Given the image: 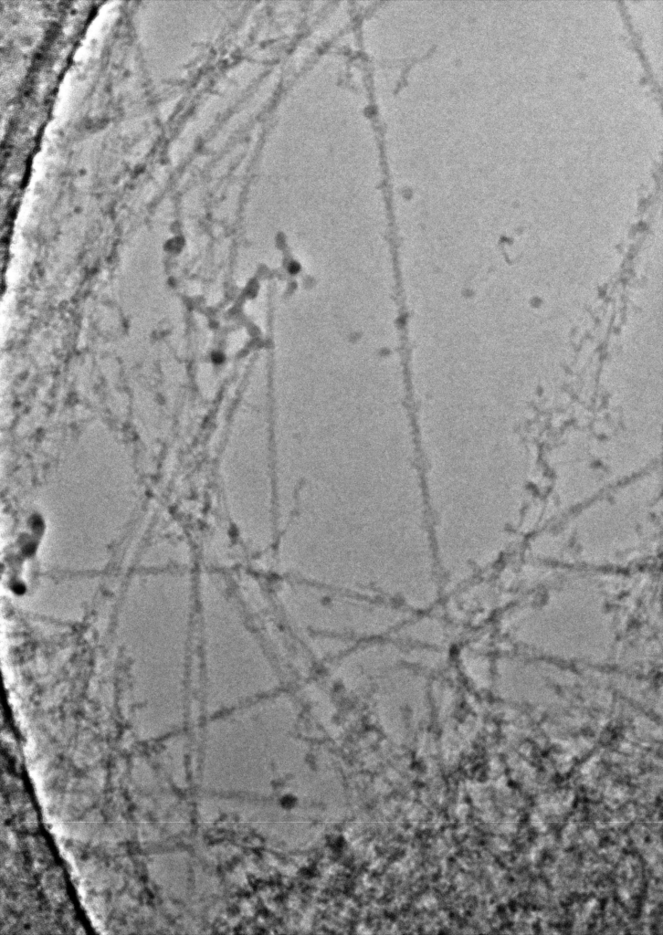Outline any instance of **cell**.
<instances>
[{
    "mask_svg": "<svg viewBox=\"0 0 663 935\" xmlns=\"http://www.w3.org/2000/svg\"><path fill=\"white\" fill-rule=\"evenodd\" d=\"M207 699L221 713L282 689L279 666L224 580L208 584Z\"/></svg>",
    "mask_w": 663,
    "mask_h": 935,
    "instance_id": "6da1fadb",
    "label": "cell"
}]
</instances>
